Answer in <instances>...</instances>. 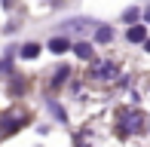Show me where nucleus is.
<instances>
[{
  "label": "nucleus",
  "instance_id": "f257e3e1",
  "mask_svg": "<svg viewBox=\"0 0 150 147\" xmlns=\"http://www.w3.org/2000/svg\"><path fill=\"white\" fill-rule=\"evenodd\" d=\"M129 40H132V43H141V40H144L147 37V28H144V25H135V28L132 31H129V34H126Z\"/></svg>",
  "mask_w": 150,
  "mask_h": 147
},
{
  "label": "nucleus",
  "instance_id": "f03ea898",
  "mask_svg": "<svg viewBox=\"0 0 150 147\" xmlns=\"http://www.w3.org/2000/svg\"><path fill=\"white\" fill-rule=\"evenodd\" d=\"M49 49L58 55V52H67V49H71V43H67L64 37H55V40H49Z\"/></svg>",
  "mask_w": 150,
  "mask_h": 147
},
{
  "label": "nucleus",
  "instance_id": "7ed1b4c3",
  "mask_svg": "<svg viewBox=\"0 0 150 147\" xmlns=\"http://www.w3.org/2000/svg\"><path fill=\"white\" fill-rule=\"evenodd\" d=\"M74 52H77L80 58H92V46H89V43H77V46H74Z\"/></svg>",
  "mask_w": 150,
  "mask_h": 147
},
{
  "label": "nucleus",
  "instance_id": "20e7f679",
  "mask_svg": "<svg viewBox=\"0 0 150 147\" xmlns=\"http://www.w3.org/2000/svg\"><path fill=\"white\" fill-rule=\"evenodd\" d=\"M37 52H40V46H37V43H28V46H22V55H25V58H34Z\"/></svg>",
  "mask_w": 150,
  "mask_h": 147
},
{
  "label": "nucleus",
  "instance_id": "39448f33",
  "mask_svg": "<svg viewBox=\"0 0 150 147\" xmlns=\"http://www.w3.org/2000/svg\"><path fill=\"white\" fill-rule=\"evenodd\" d=\"M110 37H113V31H110V28H98V34H95V40H98V43H107Z\"/></svg>",
  "mask_w": 150,
  "mask_h": 147
},
{
  "label": "nucleus",
  "instance_id": "423d86ee",
  "mask_svg": "<svg viewBox=\"0 0 150 147\" xmlns=\"http://www.w3.org/2000/svg\"><path fill=\"white\" fill-rule=\"evenodd\" d=\"M144 49H147V52H150V40H147V43H144Z\"/></svg>",
  "mask_w": 150,
  "mask_h": 147
},
{
  "label": "nucleus",
  "instance_id": "0eeeda50",
  "mask_svg": "<svg viewBox=\"0 0 150 147\" xmlns=\"http://www.w3.org/2000/svg\"><path fill=\"white\" fill-rule=\"evenodd\" d=\"M144 18H147V22H150V9H147V12H144Z\"/></svg>",
  "mask_w": 150,
  "mask_h": 147
}]
</instances>
